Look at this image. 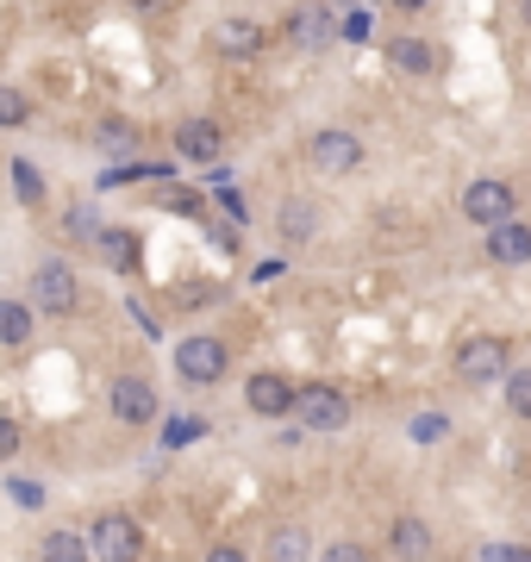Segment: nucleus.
Wrapping results in <instances>:
<instances>
[{"mask_svg":"<svg viewBox=\"0 0 531 562\" xmlns=\"http://www.w3.org/2000/svg\"><path fill=\"white\" fill-rule=\"evenodd\" d=\"M294 419H301L306 432H344L351 425V400H344V387H331V382H306L294 387Z\"/></svg>","mask_w":531,"mask_h":562,"instance_id":"f257e3e1","label":"nucleus"},{"mask_svg":"<svg viewBox=\"0 0 531 562\" xmlns=\"http://www.w3.org/2000/svg\"><path fill=\"white\" fill-rule=\"evenodd\" d=\"M306 163H313L319 176H356V169H363V138H356V131H344V126L313 131Z\"/></svg>","mask_w":531,"mask_h":562,"instance_id":"f03ea898","label":"nucleus"},{"mask_svg":"<svg viewBox=\"0 0 531 562\" xmlns=\"http://www.w3.org/2000/svg\"><path fill=\"white\" fill-rule=\"evenodd\" d=\"M226 344H219V337H181L176 344V375L181 382H194V387H213L219 382V375H226Z\"/></svg>","mask_w":531,"mask_h":562,"instance_id":"7ed1b4c3","label":"nucleus"},{"mask_svg":"<svg viewBox=\"0 0 531 562\" xmlns=\"http://www.w3.org/2000/svg\"><path fill=\"white\" fill-rule=\"evenodd\" d=\"M456 375L463 382H501L506 375V337L494 332H476L456 344Z\"/></svg>","mask_w":531,"mask_h":562,"instance_id":"20e7f679","label":"nucleus"},{"mask_svg":"<svg viewBox=\"0 0 531 562\" xmlns=\"http://www.w3.org/2000/svg\"><path fill=\"white\" fill-rule=\"evenodd\" d=\"M506 213H513V188H506L501 176H476L463 188V219H469V226H494Z\"/></svg>","mask_w":531,"mask_h":562,"instance_id":"39448f33","label":"nucleus"},{"mask_svg":"<svg viewBox=\"0 0 531 562\" xmlns=\"http://www.w3.org/2000/svg\"><path fill=\"white\" fill-rule=\"evenodd\" d=\"M106 407H113L119 425H151L156 419V387L144 382V375H119V382L106 387Z\"/></svg>","mask_w":531,"mask_h":562,"instance_id":"423d86ee","label":"nucleus"},{"mask_svg":"<svg viewBox=\"0 0 531 562\" xmlns=\"http://www.w3.org/2000/svg\"><path fill=\"white\" fill-rule=\"evenodd\" d=\"M31 301H38V307L45 312H69L76 307V269H69V263H38V269H31Z\"/></svg>","mask_w":531,"mask_h":562,"instance_id":"0eeeda50","label":"nucleus"},{"mask_svg":"<svg viewBox=\"0 0 531 562\" xmlns=\"http://www.w3.org/2000/svg\"><path fill=\"white\" fill-rule=\"evenodd\" d=\"M138 550H144V532L131 525L126 512H101V519H94L88 557H138Z\"/></svg>","mask_w":531,"mask_h":562,"instance_id":"6e6552de","label":"nucleus"},{"mask_svg":"<svg viewBox=\"0 0 531 562\" xmlns=\"http://www.w3.org/2000/svg\"><path fill=\"white\" fill-rule=\"evenodd\" d=\"M263 44H269V26H256V20H244V13H231V20L213 26V51L219 56H256Z\"/></svg>","mask_w":531,"mask_h":562,"instance_id":"1a4fd4ad","label":"nucleus"},{"mask_svg":"<svg viewBox=\"0 0 531 562\" xmlns=\"http://www.w3.org/2000/svg\"><path fill=\"white\" fill-rule=\"evenodd\" d=\"M244 407L263 412V419H288V407H294V387H288V375H251L244 382Z\"/></svg>","mask_w":531,"mask_h":562,"instance_id":"9d476101","label":"nucleus"},{"mask_svg":"<svg viewBox=\"0 0 531 562\" xmlns=\"http://www.w3.org/2000/svg\"><path fill=\"white\" fill-rule=\"evenodd\" d=\"M176 151L188 156V163H219L226 131L213 126V119H181V126H176Z\"/></svg>","mask_w":531,"mask_h":562,"instance_id":"9b49d317","label":"nucleus"},{"mask_svg":"<svg viewBox=\"0 0 531 562\" xmlns=\"http://www.w3.org/2000/svg\"><path fill=\"white\" fill-rule=\"evenodd\" d=\"M488 256L494 263H531V226H519L513 213L488 226Z\"/></svg>","mask_w":531,"mask_h":562,"instance_id":"f8f14e48","label":"nucleus"},{"mask_svg":"<svg viewBox=\"0 0 531 562\" xmlns=\"http://www.w3.org/2000/svg\"><path fill=\"white\" fill-rule=\"evenodd\" d=\"M388 63L401 69V76H438V44H426V38H394L388 44Z\"/></svg>","mask_w":531,"mask_h":562,"instance_id":"ddd939ff","label":"nucleus"},{"mask_svg":"<svg viewBox=\"0 0 531 562\" xmlns=\"http://www.w3.org/2000/svg\"><path fill=\"white\" fill-rule=\"evenodd\" d=\"M288 31H294V44H306V51H319V44H331V38H338V26H331L326 7H301V13L288 20Z\"/></svg>","mask_w":531,"mask_h":562,"instance_id":"4468645a","label":"nucleus"},{"mask_svg":"<svg viewBox=\"0 0 531 562\" xmlns=\"http://www.w3.org/2000/svg\"><path fill=\"white\" fill-rule=\"evenodd\" d=\"M388 550H394V557H426V550H431L426 519H394V532H388Z\"/></svg>","mask_w":531,"mask_h":562,"instance_id":"2eb2a0df","label":"nucleus"},{"mask_svg":"<svg viewBox=\"0 0 531 562\" xmlns=\"http://www.w3.org/2000/svg\"><path fill=\"white\" fill-rule=\"evenodd\" d=\"M31 337V307L26 301H0V344H26Z\"/></svg>","mask_w":531,"mask_h":562,"instance_id":"dca6fc26","label":"nucleus"},{"mask_svg":"<svg viewBox=\"0 0 531 562\" xmlns=\"http://www.w3.org/2000/svg\"><path fill=\"white\" fill-rule=\"evenodd\" d=\"M313 226H319V213H313V206H301V201L281 206V238H288V244H306Z\"/></svg>","mask_w":531,"mask_h":562,"instance_id":"f3484780","label":"nucleus"},{"mask_svg":"<svg viewBox=\"0 0 531 562\" xmlns=\"http://www.w3.org/2000/svg\"><path fill=\"white\" fill-rule=\"evenodd\" d=\"M506 412L513 419H531V369H506Z\"/></svg>","mask_w":531,"mask_h":562,"instance_id":"a211bd4d","label":"nucleus"},{"mask_svg":"<svg viewBox=\"0 0 531 562\" xmlns=\"http://www.w3.org/2000/svg\"><path fill=\"white\" fill-rule=\"evenodd\" d=\"M269 557H288V562H294V557H313V537H306L301 525H281V532L269 537Z\"/></svg>","mask_w":531,"mask_h":562,"instance_id":"6ab92c4d","label":"nucleus"},{"mask_svg":"<svg viewBox=\"0 0 531 562\" xmlns=\"http://www.w3.org/2000/svg\"><path fill=\"white\" fill-rule=\"evenodd\" d=\"M0 126H7V131L31 126V101L20 94V88H7V81H0Z\"/></svg>","mask_w":531,"mask_h":562,"instance_id":"aec40b11","label":"nucleus"},{"mask_svg":"<svg viewBox=\"0 0 531 562\" xmlns=\"http://www.w3.org/2000/svg\"><path fill=\"white\" fill-rule=\"evenodd\" d=\"M13 188H20V201H26V206L45 201V181H38V169H31V163H13Z\"/></svg>","mask_w":531,"mask_h":562,"instance_id":"412c9836","label":"nucleus"},{"mask_svg":"<svg viewBox=\"0 0 531 562\" xmlns=\"http://www.w3.org/2000/svg\"><path fill=\"white\" fill-rule=\"evenodd\" d=\"M101 251L113 256V263H119V269H126V276H131V269H138V244H131L126 231H113V238H101Z\"/></svg>","mask_w":531,"mask_h":562,"instance_id":"4be33fe9","label":"nucleus"},{"mask_svg":"<svg viewBox=\"0 0 531 562\" xmlns=\"http://www.w3.org/2000/svg\"><path fill=\"white\" fill-rule=\"evenodd\" d=\"M45 557H63V562H76V557H88V544H81V537H69V532H51L45 537Z\"/></svg>","mask_w":531,"mask_h":562,"instance_id":"5701e85b","label":"nucleus"},{"mask_svg":"<svg viewBox=\"0 0 531 562\" xmlns=\"http://www.w3.org/2000/svg\"><path fill=\"white\" fill-rule=\"evenodd\" d=\"M131 144H138V131L131 126H119V119H106L101 126V151H131Z\"/></svg>","mask_w":531,"mask_h":562,"instance_id":"b1692460","label":"nucleus"},{"mask_svg":"<svg viewBox=\"0 0 531 562\" xmlns=\"http://www.w3.org/2000/svg\"><path fill=\"white\" fill-rule=\"evenodd\" d=\"M338 38H351V44H363V38H369V13H363V7H351V13L338 20Z\"/></svg>","mask_w":531,"mask_h":562,"instance_id":"393cba45","label":"nucleus"},{"mask_svg":"<svg viewBox=\"0 0 531 562\" xmlns=\"http://www.w3.org/2000/svg\"><path fill=\"white\" fill-rule=\"evenodd\" d=\"M20 437H26V432H20V419H7V412H0V462L20 457Z\"/></svg>","mask_w":531,"mask_h":562,"instance_id":"a878e982","label":"nucleus"},{"mask_svg":"<svg viewBox=\"0 0 531 562\" xmlns=\"http://www.w3.org/2000/svg\"><path fill=\"white\" fill-rule=\"evenodd\" d=\"M481 557L488 562H531V550L526 544H481Z\"/></svg>","mask_w":531,"mask_h":562,"instance_id":"bb28decb","label":"nucleus"},{"mask_svg":"<svg viewBox=\"0 0 531 562\" xmlns=\"http://www.w3.org/2000/svg\"><path fill=\"white\" fill-rule=\"evenodd\" d=\"M413 437H419V444L444 437V419H438V412H419V419H413Z\"/></svg>","mask_w":531,"mask_h":562,"instance_id":"cd10ccee","label":"nucleus"},{"mask_svg":"<svg viewBox=\"0 0 531 562\" xmlns=\"http://www.w3.org/2000/svg\"><path fill=\"white\" fill-rule=\"evenodd\" d=\"M194 432H201V419H176V425H169V444H188Z\"/></svg>","mask_w":531,"mask_h":562,"instance_id":"c85d7f7f","label":"nucleus"},{"mask_svg":"<svg viewBox=\"0 0 531 562\" xmlns=\"http://www.w3.org/2000/svg\"><path fill=\"white\" fill-rule=\"evenodd\" d=\"M326 557H338V562H363V544H351V537H344V544H331Z\"/></svg>","mask_w":531,"mask_h":562,"instance_id":"c756f323","label":"nucleus"},{"mask_svg":"<svg viewBox=\"0 0 531 562\" xmlns=\"http://www.w3.org/2000/svg\"><path fill=\"white\" fill-rule=\"evenodd\" d=\"M126 7H138V13H169L176 0H126Z\"/></svg>","mask_w":531,"mask_h":562,"instance_id":"7c9ffc66","label":"nucleus"},{"mask_svg":"<svg viewBox=\"0 0 531 562\" xmlns=\"http://www.w3.org/2000/svg\"><path fill=\"white\" fill-rule=\"evenodd\" d=\"M394 7H401V13H426L431 0H394Z\"/></svg>","mask_w":531,"mask_h":562,"instance_id":"2f4dec72","label":"nucleus"},{"mask_svg":"<svg viewBox=\"0 0 531 562\" xmlns=\"http://www.w3.org/2000/svg\"><path fill=\"white\" fill-rule=\"evenodd\" d=\"M519 20H526V26H531V0H526V7H519Z\"/></svg>","mask_w":531,"mask_h":562,"instance_id":"473e14b6","label":"nucleus"}]
</instances>
